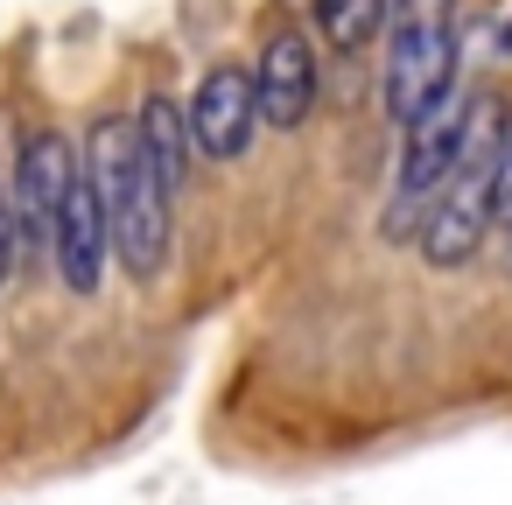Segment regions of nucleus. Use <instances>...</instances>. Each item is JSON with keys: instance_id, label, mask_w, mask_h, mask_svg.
Segmentation results:
<instances>
[{"instance_id": "f257e3e1", "label": "nucleus", "mask_w": 512, "mask_h": 505, "mask_svg": "<svg viewBox=\"0 0 512 505\" xmlns=\"http://www.w3.org/2000/svg\"><path fill=\"white\" fill-rule=\"evenodd\" d=\"M92 190L106 211V239L120 253V267L134 281H155L169 260V190L155 176V162L141 155L134 120H99L92 127Z\"/></svg>"}, {"instance_id": "f03ea898", "label": "nucleus", "mask_w": 512, "mask_h": 505, "mask_svg": "<svg viewBox=\"0 0 512 505\" xmlns=\"http://www.w3.org/2000/svg\"><path fill=\"white\" fill-rule=\"evenodd\" d=\"M386 43V113L414 127L456 85V0H393Z\"/></svg>"}, {"instance_id": "7ed1b4c3", "label": "nucleus", "mask_w": 512, "mask_h": 505, "mask_svg": "<svg viewBox=\"0 0 512 505\" xmlns=\"http://www.w3.org/2000/svg\"><path fill=\"white\" fill-rule=\"evenodd\" d=\"M190 141L211 155V162H239L253 148V127H260V99H253V78L239 64H218L204 71L197 99H190Z\"/></svg>"}, {"instance_id": "20e7f679", "label": "nucleus", "mask_w": 512, "mask_h": 505, "mask_svg": "<svg viewBox=\"0 0 512 505\" xmlns=\"http://www.w3.org/2000/svg\"><path fill=\"white\" fill-rule=\"evenodd\" d=\"M253 99H260V120L281 127V134L309 120V106H316V50H309L302 29L267 36L260 71H253Z\"/></svg>"}, {"instance_id": "39448f33", "label": "nucleus", "mask_w": 512, "mask_h": 505, "mask_svg": "<svg viewBox=\"0 0 512 505\" xmlns=\"http://www.w3.org/2000/svg\"><path fill=\"white\" fill-rule=\"evenodd\" d=\"M484 225H491V169H456L449 197L421 218V253H428V267H463V260L484 246Z\"/></svg>"}, {"instance_id": "423d86ee", "label": "nucleus", "mask_w": 512, "mask_h": 505, "mask_svg": "<svg viewBox=\"0 0 512 505\" xmlns=\"http://www.w3.org/2000/svg\"><path fill=\"white\" fill-rule=\"evenodd\" d=\"M106 211H99V190H92V176L78 169L71 176V190H64V211H57V232H50V253H57V267H64V281L78 288V295H92L99 288V274H106Z\"/></svg>"}, {"instance_id": "0eeeda50", "label": "nucleus", "mask_w": 512, "mask_h": 505, "mask_svg": "<svg viewBox=\"0 0 512 505\" xmlns=\"http://www.w3.org/2000/svg\"><path fill=\"white\" fill-rule=\"evenodd\" d=\"M22 204H15V218H22V232L29 239H43L50 246V232H57V211H64V190H71V176H78V155H71V141L64 134H29L22 141Z\"/></svg>"}, {"instance_id": "6e6552de", "label": "nucleus", "mask_w": 512, "mask_h": 505, "mask_svg": "<svg viewBox=\"0 0 512 505\" xmlns=\"http://www.w3.org/2000/svg\"><path fill=\"white\" fill-rule=\"evenodd\" d=\"M134 134H141V155L155 162L162 190L176 197L183 190V162H190V120H183V106L176 99H148L141 120H134Z\"/></svg>"}, {"instance_id": "1a4fd4ad", "label": "nucleus", "mask_w": 512, "mask_h": 505, "mask_svg": "<svg viewBox=\"0 0 512 505\" xmlns=\"http://www.w3.org/2000/svg\"><path fill=\"white\" fill-rule=\"evenodd\" d=\"M393 15V0H316V22L330 36V50H365Z\"/></svg>"}, {"instance_id": "9d476101", "label": "nucleus", "mask_w": 512, "mask_h": 505, "mask_svg": "<svg viewBox=\"0 0 512 505\" xmlns=\"http://www.w3.org/2000/svg\"><path fill=\"white\" fill-rule=\"evenodd\" d=\"M491 225H512V134L491 162Z\"/></svg>"}, {"instance_id": "9b49d317", "label": "nucleus", "mask_w": 512, "mask_h": 505, "mask_svg": "<svg viewBox=\"0 0 512 505\" xmlns=\"http://www.w3.org/2000/svg\"><path fill=\"white\" fill-rule=\"evenodd\" d=\"M15 232H22V218H15L8 190H0V281H8V267H15Z\"/></svg>"}, {"instance_id": "f8f14e48", "label": "nucleus", "mask_w": 512, "mask_h": 505, "mask_svg": "<svg viewBox=\"0 0 512 505\" xmlns=\"http://www.w3.org/2000/svg\"><path fill=\"white\" fill-rule=\"evenodd\" d=\"M505 57H512V22H505Z\"/></svg>"}]
</instances>
